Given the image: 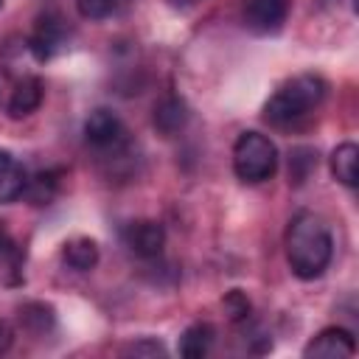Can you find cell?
I'll use <instances>...</instances> for the list:
<instances>
[{
	"instance_id": "cell-1",
	"label": "cell",
	"mask_w": 359,
	"mask_h": 359,
	"mask_svg": "<svg viewBox=\"0 0 359 359\" xmlns=\"http://www.w3.org/2000/svg\"><path fill=\"white\" fill-rule=\"evenodd\" d=\"M283 247H286V261L300 280L320 278L328 269L331 255H334L331 230L325 219L311 210H300L289 219Z\"/></svg>"
},
{
	"instance_id": "cell-2",
	"label": "cell",
	"mask_w": 359,
	"mask_h": 359,
	"mask_svg": "<svg viewBox=\"0 0 359 359\" xmlns=\"http://www.w3.org/2000/svg\"><path fill=\"white\" fill-rule=\"evenodd\" d=\"M325 93H328V84L323 76L300 73L275 90V95L264 107V121L272 126H292L306 115H311L323 104Z\"/></svg>"
},
{
	"instance_id": "cell-3",
	"label": "cell",
	"mask_w": 359,
	"mask_h": 359,
	"mask_svg": "<svg viewBox=\"0 0 359 359\" xmlns=\"http://www.w3.org/2000/svg\"><path fill=\"white\" fill-rule=\"evenodd\" d=\"M278 168V149L261 132H241L233 146V171L241 182H264Z\"/></svg>"
},
{
	"instance_id": "cell-4",
	"label": "cell",
	"mask_w": 359,
	"mask_h": 359,
	"mask_svg": "<svg viewBox=\"0 0 359 359\" xmlns=\"http://www.w3.org/2000/svg\"><path fill=\"white\" fill-rule=\"evenodd\" d=\"M84 140L98 149V151H112L118 154L123 146H126V126L123 121L118 118V112L107 109V107H98L87 115L84 121Z\"/></svg>"
},
{
	"instance_id": "cell-5",
	"label": "cell",
	"mask_w": 359,
	"mask_h": 359,
	"mask_svg": "<svg viewBox=\"0 0 359 359\" xmlns=\"http://www.w3.org/2000/svg\"><path fill=\"white\" fill-rule=\"evenodd\" d=\"M67 45V25L56 11H45L36 17L34 31L28 36V50L36 62H48L53 59L62 48Z\"/></svg>"
},
{
	"instance_id": "cell-6",
	"label": "cell",
	"mask_w": 359,
	"mask_h": 359,
	"mask_svg": "<svg viewBox=\"0 0 359 359\" xmlns=\"http://www.w3.org/2000/svg\"><path fill=\"white\" fill-rule=\"evenodd\" d=\"M121 238L126 244V250L137 258H157L165 247V230L160 222H151V219H137V222H129L123 230H121Z\"/></svg>"
},
{
	"instance_id": "cell-7",
	"label": "cell",
	"mask_w": 359,
	"mask_h": 359,
	"mask_svg": "<svg viewBox=\"0 0 359 359\" xmlns=\"http://www.w3.org/2000/svg\"><path fill=\"white\" fill-rule=\"evenodd\" d=\"M289 0H244L241 17L252 34H278L286 22Z\"/></svg>"
},
{
	"instance_id": "cell-8",
	"label": "cell",
	"mask_w": 359,
	"mask_h": 359,
	"mask_svg": "<svg viewBox=\"0 0 359 359\" xmlns=\"http://www.w3.org/2000/svg\"><path fill=\"white\" fill-rule=\"evenodd\" d=\"M356 353V342H353V334L339 328V325H331V328H323L306 348H303V356L306 359H348Z\"/></svg>"
},
{
	"instance_id": "cell-9",
	"label": "cell",
	"mask_w": 359,
	"mask_h": 359,
	"mask_svg": "<svg viewBox=\"0 0 359 359\" xmlns=\"http://www.w3.org/2000/svg\"><path fill=\"white\" fill-rule=\"evenodd\" d=\"M42 95H45L42 79H39V76H22V79L17 81V87L11 90V98H8V118H14V121L28 118L31 112L39 109Z\"/></svg>"
},
{
	"instance_id": "cell-10",
	"label": "cell",
	"mask_w": 359,
	"mask_h": 359,
	"mask_svg": "<svg viewBox=\"0 0 359 359\" xmlns=\"http://www.w3.org/2000/svg\"><path fill=\"white\" fill-rule=\"evenodd\" d=\"M188 104L177 95H165L157 107H154V129L163 135V137H174L180 135L185 126H188Z\"/></svg>"
},
{
	"instance_id": "cell-11",
	"label": "cell",
	"mask_w": 359,
	"mask_h": 359,
	"mask_svg": "<svg viewBox=\"0 0 359 359\" xmlns=\"http://www.w3.org/2000/svg\"><path fill=\"white\" fill-rule=\"evenodd\" d=\"M25 185H28V177L22 163L14 154L0 151V205L17 202L25 194Z\"/></svg>"
},
{
	"instance_id": "cell-12",
	"label": "cell",
	"mask_w": 359,
	"mask_h": 359,
	"mask_svg": "<svg viewBox=\"0 0 359 359\" xmlns=\"http://www.w3.org/2000/svg\"><path fill=\"white\" fill-rule=\"evenodd\" d=\"M331 174L345 188H356L359 182V146L356 143H339L331 154Z\"/></svg>"
},
{
	"instance_id": "cell-13",
	"label": "cell",
	"mask_w": 359,
	"mask_h": 359,
	"mask_svg": "<svg viewBox=\"0 0 359 359\" xmlns=\"http://www.w3.org/2000/svg\"><path fill=\"white\" fill-rule=\"evenodd\" d=\"M213 339H216V331H213L210 323H194L180 337V356H185V359H202V356L210 353Z\"/></svg>"
},
{
	"instance_id": "cell-14",
	"label": "cell",
	"mask_w": 359,
	"mask_h": 359,
	"mask_svg": "<svg viewBox=\"0 0 359 359\" xmlns=\"http://www.w3.org/2000/svg\"><path fill=\"white\" fill-rule=\"evenodd\" d=\"M62 261L76 272H90L98 264V244L93 238H73L65 244Z\"/></svg>"
},
{
	"instance_id": "cell-15",
	"label": "cell",
	"mask_w": 359,
	"mask_h": 359,
	"mask_svg": "<svg viewBox=\"0 0 359 359\" xmlns=\"http://www.w3.org/2000/svg\"><path fill=\"white\" fill-rule=\"evenodd\" d=\"M56 188H59L56 174H50V171H39L34 180H28L25 194H28V199H31L34 205H48V202L56 196Z\"/></svg>"
},
{
	"instance_id": "cell-16",
	"label": "cell",
	"mask_w": 359,
	"mask_h": 359,
	"mask_svg": "<svg viewBox=\"0 0 359 359\" xmlns=\"http://www.w3.org/2000/svg\"><path fill=\"white\" fill-rule=\"evenodd\" d=\"M76 8L84 20H107L118 8V0H76Z\"/></svg>"
},
{
	"instance_id": "cell-17",
	"label": "cell",
	"mask_w": 359,
	"mask_h": 359,
	"mask_svg": "<svg viewBox=\"0 0 359 359\" xmlns=\"http://www.w3.org/2000/svg\"><path fill=\"white\" fill-rule=\"evenodd\" d=\"M20 320H22L28 328L36 323V328H34V331H45V328L53 323V314H50V309H48V306H42V303H31V306L20 309Z\"/></svg>"
},
{
	"instance_id": "cell-18",
	"label": "cell",
	"mask_w": 359,
	"mask_h": 359,
	"mask_svg": "<svg viewBox=\"0 0 359 359\" xmlns=\"http://www.w3.org/2000/svg\"><path fill=\"white\" fill-rule=\"evenodd\" d=\"M224 309H227V317H230L233 323L250 317V300H247L244 292H238V289H233V292L224 297Z\"/></svg>"
},
{
	"instance_id": "cell-19",
	"label": "cell",
	"mask_w": 359,
	"mask_h": 359,
	"mask_svg": "<svg viewBox=\"0 0 359 359\" xmlns=\"http://www.w3.org/2000/svg\"><path fill=\"white\" fill-rule=\"evenodd\" d=\"M126 353H132V356H165V345L157 339H140V342H132L126 348Z\"/></svg>"
},
{
	"instance_id": "cell-20",
	"label": "cell",
	"mask_w": 359,
	"mask_h": 359,
	"mask_svg": "<svg viewBox=\"0 0 359 359\" xmlns=\"http://www.w3.org/2000/svg\"><path fill=\"white\" fill-rule=\"evenodd\" d=\"M14 252H17V244L11 241V236L6 233V227H0V261H6Z\"/></svg>"
},
{
	"instance_id": "cell-21",
	"label": "cell",
	"mask_w": 359,
	"mask_h": 359,
	"mask_svg": "<svg viewBox=\"0 0 359 359\" xmlns=\"http://www.w3.org/2000/svg\"><path fill=\"white\" fill-rule=\"evenodd\" d=\"M11 342H14V331L6 320H0V353H6L11 348Z\"/></svg>"
},
{
	"instance_id": "cell-22",
	"label": "cell",
	"mask_w": 359,
	"mask_h": 359,
	"mask_svg": "<svg viewBox=\"0 0 359 359\" xmlns=\"http://www.w3.org/2000/svg\"><path fill=\"white\" fill-rule=\"evenodd\" d=\"M174 6H194V3H199V0H171Z\"/></svg>"
},
{
	"instance_id": "cell-23",
	"label": "cell",
	"mask_w": 359,
	"mask_h": 359,
	"mask_svg": "<svg viewBox=\"0 0 359 359\" xmlns=\"http://www.w3.org/2000/svg\"><path fill=\"white\" fill-rule=\"evenodd\" d=\"M0 6H3V0H0Z\"/></svg>"
}]
</instances>
